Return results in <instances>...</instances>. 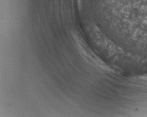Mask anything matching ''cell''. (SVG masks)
I'll return each instance as SVG.
<instances>
[{"mask_svg":"<svg viewBox=\"0 0 147 117\" xmlns=\"http://www.w3.org/2000/svg\"><path fill=\"white\" fill-rule=\"evenodd\" d=\"M130 4L132 5L133 11L136 12L138 16L141 15V18L146 19L147 15V0H130Z\"/></svg>","mask_w":147,"mask_h":117,"instance_id":"1","label":"cell"}]
</instances>
